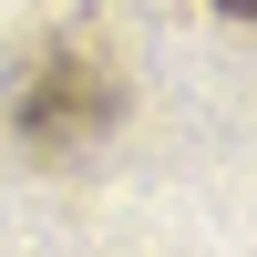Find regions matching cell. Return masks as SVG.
Segmentation results:
<instances>
[{
  "mask_svg": "<svg viewBox=\"0 0 257 257\" xmlns=\"http://www.w3.org/2000/svg\"><path fill=\"white\" fill-rule=\"evenodd\" d=\"M216 11H247V21H257V0H216Z\"/></svg>",
  "mask_w": 257,
  "mask_h": 257,
  "instance_id": "obj_2",
  "label": "cell"
},
{
  "mask_svg": "<svg viewBox=\"0 0 257 257\" xmlns=\"http://www.w3.org/2000/svg\"><path fill=\"white\" fill-rule=\"evenodd\" d=\"M21 144L31 155H72V144H93L103 123H113V82H103L93 52H41L31 72H21Z\"/></svg>",
  "mask_w": 257,
  "mask_h": 257,
  "instance_id": "obj_1",
  "label": "cell"
}]
</instances>
